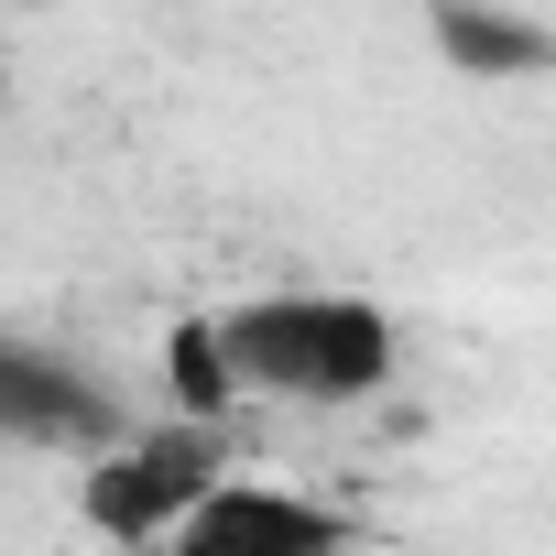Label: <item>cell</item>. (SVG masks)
Returning <instances> with one entry per match:
<instances>
[{"label": "cell", "instance_id": "7a4b0ae2", "mask_svg": "<svg viewBox=\"0 0 556 556\" xmlns=\"http://www.w3.org/2000/svg\"><path fill=\"white\" fill-rule=\"evenodd\" d=\"M218 469H229V458H218V426H207V415H153V426H121L110 447L77 458V513H88V534L153 556V545L175 534V513H186Z\"/></svg>", "mask_w": 556, "mask_h": 556}, {"label": "cell", "instance_id": "8992f818", "mask_svg": "<svg viewBox=\"0 0 556 556\" xmlns=\"http://www.w3.org/2000/svg\"><path fill=\"white\" fill-rule=\"evenodd\" d=\"M164 393H175V415H240V393H229V361H218V339H207V317H186L175 339H164Z\"/></svg>", "mask_w": 556, "mask_h": 556}, {"label": "cell", "instance_id": "6da1fadb", "mask_svg": "<svg viewBox=\"0 0 556 556\" xmlns=\"http://www.w3.org/2000/svg\"><path fill=\"white\" fill-rule=\"evenodd\" d=\"M240 404H371L404 371V328L382 295L350 285H273L207 317Z\"/></svg>", "mask_w": 556, "mask_h": 556}, {"label": "cell", "instance_id": "5b68a950", "mask_svg": "<svg viewBox=\"0 0 556 556\" xmlns=\"http://www.w3.org/2000/svg\"><path fill=\"white\" fill-rule=\"evenodd\" d=\"M437 55L469 66V77H534L556 45H545V23H523V12H491V0H437Z\"/></svg>", "mask_w": 556, "mask_h": 556}, {"label": "cell", "instance_id": "277c9868", "mask_svg": "<svg viewBox=\"0 0 556 556\" xmlns=\"http://www.w3.org/2000/svg\"><path fill=\"white\" fill-rule=\"evenodd\" d=\"M131 415H121V393L99 382V371H77L66 350H45V339H23V328H0V437L12 447H66V458H88V447H110Z\"/></svg>", "mask_w": 556, "mask_h": 556}, {"label": "cell", "instance_id": "3957f363", "mask_svg": "<svg viewBox=\"0 0 556 556\" xmlns=\"http://www.w3.org/2000/svg\"><path fill=\"white\" fill-rule=\"evenodd\" d=\"M153 556H361V513H339V502H317V491H285V480L218 469V480L175 513V534H164Z\"/></svg>", "mask_w": 556, "mask_h": 556}]
</instances>
